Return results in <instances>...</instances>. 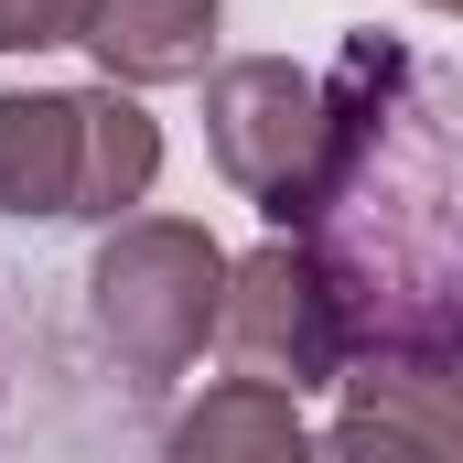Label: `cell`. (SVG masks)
Returning a JSON list of instances; mask_svg holds the SVG:
<instances>
[{"mask_svg": "<svg viewBox=\"0 0 463 463\" xmlns=\"http://www.w3.org/2000/svg\"><path fill=\"white\" fill-rule=\"evenodd\" d=\"M302 399L291 388H259V377H227V388H205L184 420H173V442L162 463H302Z\"/></svg>", "mask_w": 463, "mask_h": 463, "instance_id": "7", "label": "cell"}, {"mask_svg": "<svg viewBox=\"0 0 463 463\" xmlns=\"http://www.w3.org/2000/svg\"><path fill=\"white\" fill-rule=\"evenodd\" d=\"M280 237L335 302V335L355 355H453L463 345V173L442 76L388 43L345 33L324 76V151L291 194Z\"/></svg>", "mask_w": 463, "mask_h": 463, "instance_id": "1", "label": "cell"}, {"mask_svg": "<svg viewBox=\"0 0 463 463\" xmlns=\"http://www.w3.org/2000/svg\"><path fill=\"white\" fill-rule=\"evenodd\" d=\"M302 463H442V453L410 442V431H388V420H366V410H345L324 442H302Z\"/></svg>", "mask_w": 463, "mask_h": 463, "instance_id": "10", "label": "cell"}, {"mask_svg": "<svg viewBox=\"0 0 463 463\" xmlns=\"http://www.w3.org/2000/svg\"><path fill=\"white\" fill-rule=\"evenodd\" d=\"M205 151L237 194L280 227L291 194L313 184V151H324V76H302L291 54H237L205 76Z\"/></svg>", "mask_w": 463, "mask_h": 463, "instance_id": "3", "label": "cell"}, {"mask_svg": "<svg viewBox=\"0 0 463 463\" xmlns=\"http://www.w3.org/2000/svg\"><path fill=\"white\" fill-rule=\"evenodd\" d=\"M335 388H345V410L388 420V431H410V442H431L442 463L463 453V388H453V355H355Z\"/></svg>", "mask_w": 463, "mask_h": 463, "instance_id": "9", "label": "cell"}, {"mask_svg": "<svg viewBox=\"0 0 463 463\" xmlns=\"http://www.w3.org/2000/svg\"><path fill=\"white\" fill-rule=\"evenodd\" d=\"M216 291H227V248L194 227V216H118L98 237V269H87V302H98V345L162 388L184 377L205 335H216Z\"/></svg>", "mask_w": 463, "mask_h": 463, "instance_id": "2", "label": "cell"}, {"mask_svg": "<svg viewBox=\"0 0 463 463\" xmlns=\"http://www.w3.org/2000/svg\"><path fill=\"white\" fill-rule=\"evenodd\" d=\"M216 345H227L259 388H291V399L345 377L335 302H324V280L302 269V248H291V237H269V248L227 259V291H216Z\"/></svg>", "mask_w": 463, "mask_h": 463, "instance_id": "4", "label": "cell"}, {"mask_svg": "<svg viewBox=\"0 0 463 463\" xmlns=\"http://www.w3.org/2000/svg\"><path fill=\"white\" fill-rule=\"evenodd\" d=\"M227 0H87V54L109 65V87H184L216 54Z\"/></svg>", "mask_w": 463, "mask_h": 463, "instance_id": "5", "label": "cell"}, {"mask_svg": "<svg viewBox=\"0 0 463 463\" xmlns=\"http://www.w3.org/2000/svg\"><path fill=\"white\" fill-rule=\"evenodd\" d=\"M420 11H453V0H420Z\"/></svg>", "mask_w": 463, "mask_h": 463, "instance_id": "12", "label": "cell"}, {"mask_svg": "<svg viewBox=\"0 0 463 463\" xmlns=\"http://www.w3.org/2000/svg\"><path fill=\"white\" fill-rule=\"evenodd\" d=\"M76 109H87V140H76V216L118 227V216L151 194V173H162V118L140 109L129 87H76Z\"/></svg>", "mask_w": 463, "mask_h": 463, "instance_id": "8", "label": "cell"}, {"mask_svg": "<svg viewBox=\"0 0 463 463\" xmlns=\"http://www.w3.org/2000/svg\"><path fill=\"white\" fill-rule=\"evenodd\" d=\"M76 33H87V0H0V54H43Z\"/></svg>", "mask_w": 463, "mask_h": 463, "instance_id": "11", "label": "cell"}, {"mask_svg": "<svg viewBox=\"0 0 463 463\" xmlns=\"http://www.w3.org/2000/svg\"><path fill=\"white\" fill-rule=\"evenodd\" d=\"M87 109L65 87H0V216H76Z\"/></svg>", "mask_w": 463, "mask_h": 463, "instance_id": "6", "label": "cell"}]
</instances>
